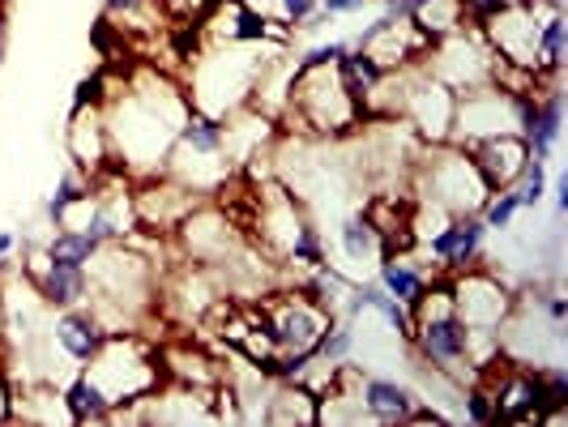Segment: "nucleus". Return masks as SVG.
<instances>
[{
    "instance_id": "58836bf2",
    "label": "nucleus",
    "mask_w": 568,
    "mask_h": 427,
    "mask_svg": "<svg viewBox=\"0 0 568 427\" xmlns=\"http://www.w3.org/2000/svg\"><path fill=\"white\" fill-rule=\"evenodd\" d=\"M13 248H18V235L13 231H0V265L13 256Z\"/></svg>"
},
{
    "instance_id": "f8f14e48",
    "label": "nucleus",
    "mask_w": 568,
    "mask_h": 427,
    "mask_svg": "<svg viewBox=\"0 0 568 427\" xmlns=\"http://www.w3.org/2000/svg\"><path fill=\"white\" fill-rule=\"evenodd\" d=\"M484 244H487V223L479 218V210L454 214L445 227L427 235V253H432V261H440L445 274L470 270V265L484 256Z\"/></svg>"
},
{
    "instance_id": "c756f323",
    "label": "nucleus",
    "mask_w": 568,
    "mask_h": 427,
    "mask_svg": "<svg viewBox=\"0 0 568 427\" xmlns=\"http://www.w3.org/2000/svg\"><path fill=\"white\" fill-rule=\"evenodd\" d=\"M286 261H291V265H304V270H316V265L325 261V240H321V231H316L313 218L300 214V223L291 231V244H286Z\"/></svg>"
},
{
    "instance_id": "79ce46f5",
    "label": "nucleus",
    "mask_w": 568,
    "mask_h": 427,
    "mask_svg": "<svg viewBox=\"0 0 568 427\" xmlns=\"http://www.w3.org/2000/svg\"><path fill=\"white\" fill-rule=\"evenodd\" d=\"M0 52H4V18H0Z\"/></svg>"
},
{
    "instance_id": "cd10ccee",
    "label": "nucleus",
    "mask_w": 568,
    "mask_h": 427,
    "mask_svg": "<svg viewBox=\"0 0 568 427\" xmlns=\"http://www.w3.org/2000/svg\"><path fill=\"white\" fill-rule=\"evenodd\" d=\"M43 248H48V256H52L57 265H82L85 270L103 244H99V240H90L82 227H69V223H64V227H57V235H52Z\"/></svg>"
},
{
    "instance_id": "6ab92c4d",
    "label": "nucleus",
    "mask_w": 568,
    "mask_h": 427,
    "mask_svg": "<svg viewBox=\"0 0 568 427\" xmlns=\"http://www.w3.org/2000/svg\"><path fill=\"white\" fill-rule=\"evenodd\" d=\"M355 394H359V406H364L368 424H381V427L406 424V415H410L415 401H419L406 385H398V380H389V376H364V372H359Z\"/></svg>"
},
{
    "instance_id": "2f4dec72",
    "label": "nucleus",
    "mask_w": 568,
    "mask_h": 427,
    "mask_svg": "<svg viewBox=\"0 0 568 427\" xmlns=\"http://www.w3.org/2000/svg\"><path fill=\"white\" fill-rule=\"evenodd\" d=\"M517 210H521V201L513 189H491L487 201L479 205V218L487 223V231H509L513 218H517Z\"/></svg>"
},
{
    "instance_id": "bb28decb",
    "label": "nucleus",
    "mask_w": 568,
    "mask_h": 427,
    "mask_svg": "<svg viewBox=\"0 0 568 427\" xmlns=\"http://www.w3.org/2000/svg\"><path fill=\"white\" fill-rule=\"evenodd\" d=\"M338 248L351 265H368L381 256V235L368 223V214H346L338 227Z\"/></svg>"
},
{
    "instance_id": "f257e3e1",
    "label": "nucleus",
    "mask_w": 568,
    "mask_h": 427,
    "mask_svg": "<svg viewBox=\"0 0 568 427\" xmlns=\"http://www.w3.org/2000/svg\"><path fill=\"white\" fill-rule=\"evenodd\" d=\"M193 112L189 94L168 78L145 73L115 94H103V124L112 142V167L124 175H163L175 138Z\"/></svg>"
},
{
    "instance_id": "473e14b6",
    "label": "nucleus",
    "mask_w": 568,
    "mask_h": 427,
    "mask_svg": "<svg viewBox=\"0 0 568 427\" xmlns=\"http://www.w3.org/2000/svg\"><path fill=\"white\" fill-rule=\"evenodd\" d=\"M513 193L521 201V210H526V205H530V210L542 205V197H547V163H542V159H526V167L517 175Z\"/></svg>"
},
{
    "instance_id": "ea45409f",
    "label": "nucleus",
    "mask_w": 568,
    "mask_h": 427,
    "mask_svg": "<svg viewBox=\"0 0 568 427\" xmlns=\"http://www.w3.org/2000/svg\"><path fill=\"white\" fill-rule=\"evenodd\" d=\"M9 406H13V401H9V394H4V385H0V419H9V415H4Z\"/></svg>"
},
{
    "instance_id": "72a5a7b5",
    "label": "nucleus",
    "mask_w": 568,
    "mask_h": 427,
    "mask_svg": "<svg viewBox=\"0 0 568 427\" xmlns=\"http://www.w3.org/2000/svg\"><path fill=\"white\" fill-rule=\"evenodd\" d=\"M466 419H470V424H479V427H491V424H496V406H491V389H487L484 380L466 389Z\"/></svg>"
},
{
    "instance_id": "9d476101",
    "label": "nucleus",
    "mask_w": 568,
    "mask_h": 427,
    "mask_svg": "<svg viewBox=\"0 0 568 427\" xmlns=\"http://www.w3.org/2000/svg\"><path fill=\"white\" fill-rule=\"evenodd\" d=\"M449 295H454V308H457V316L466 321L470 334H496V338H500V329L509 325L513 295L496 283L491 274H484V270L470 265V270L454 274Z\"/></svg>"
},
{
    "instance_id": "b1692460",
    "label": "nucleus",
    "mask_w": 568,
    "mask_h": 427,
    "mask_svg": "<svg viewBox=\"0 0 568 427\" xmlns=\"http://www.w3.org/2000/svg\"><path fill=\"white\" fill-rule=\"evenodd\" d=\"M334 69H338L342 85H346V94L355 99L359 112H368V99L376 94V85L385 82V73H389V69L372 57V52H364V48H351Z\"/></svg>"
},
{
    "instance_id": "6e6552de",
    "label": "nucleus",
    "mask_w": 568,
    "mask_h": 427,
    "mask_svg": "<svg viewBox=\"0 0 568 427\" xmlns=\"http://www.w3.org/2000/svg\"><path fill=\"white\" fill-rule=\"evenodd\" d=\"M491 64H496V57L487 48L484 30L475 27H462L445 39H436L419 57V69L432 73L440 85H449L454 94H466V90H479V85L491 82Z\"/></svg>"
},
{
    "instance_id": "4468645a",
    "label": "nucleus",
    "mask_w": 568,
    "mask_h": 427,
    "mask_svg": "<svg viewBox=\"0 0 568 427\" xmlns=\"http://www.w3.org/2000/svg\"><path fill=\"white\" fill-rule=\"evenodd\" d=\"M180 240H184V248L189 256L197 261V265H214V261H227L235 248H240V240H235V227H231L227 218L214 210V205H197L184 223H180Z\"/></svg>"
},
{
    "instance_id": "c9c22d12",
    "label": "nucleus",
    "mask_w": 568,
    "mask_h": 427,
    "mask_svg": "<svg viewBox=\"0 0 568 427\" xmlns=\"http://www.w3.org/2000/svg\"><path fill=\"white\" fill-rule=\"evenodd\" d=\"M539 304H542V313H547V321H551L556 329H560V325H565V321H568V299H565V295H560V291H551V295H542Z\"/></svg>"
},
{
    "instance_id": "4c0bfd02",
    "label": "nucleus",
    "mask_w": 568,
    "mask_h": 427,
    "mask_svg": "<svg viewBox=\"0 0 568 427\" xmlns=\"http://www.w3.org/2000/svg\"><path fill=\"white\" fill-rule=\"evenodd\" d=\"M556 214H560V218L568 214V175L556 180Z\"/></svg>"
},
{
    "instance_id": "0eeeda50",
    "label": "nucleus",
    "mask_w": 568,
    "mask_h": 427,
    "mask_svg": "<svg viewBox=\"0 0 568 427\" xmlns=\"http://www.w3.org/2000/svg\"><path fill=\"white\" fill-rule=\"evenodd\" d=\"M530 99L535 94H513V90H500L496 82L457 94L449 142L470 145V142H484V138H500V133H521V120H526Z\"/></svg>"
},
{
    "instance_id": "f3484780",
    "label": "nucleus",
    "mask_w": 568,
    "mask_h": 427,
    "mask_svg": "<svg viewBox=\"0 0 568 427\" xmlns=\"http://www.w3.org/2000/svg\"><path fill=\"white\" fill-rule=\"evenodd\" d=\"M560 129H565V94H560V85H547L542 94L530 99L526 120H521V138H526L530 159L551 163V154L560 145Z\"/></svg>"
},
{
    "instance_id": "423d86ee",
    "label": "nucleus",
    "mask_w": 568,
    "mask_h": 427,
    "mask_svg": "<svg viewBox=\"0 0 568 427\" xmlns=\"http://www.w3.org/2000/svg\"><path fill=\"white\" fill-rule=\"evenodd\" d=\"M415 189L419 201L445 210L449 218L454 214H470L487 201V189L479 167L470 163V154L454 142H432L424 150V159L415 163Z\"/></svg>"
},
{
    "instance_id": "f704fd0d",
    "label": "nucleus",
    "mask_w": 568,
    "mask_h": 427,
    "mask_svg": "<svg viewBox=\"0 0 568 427\" xmlns=\"http://www.w3.org/2000/svg\"><path fill=\"white\" fill-rule=\"evenodd\" d=\"M346 52H351V43H346V39H329V43H316V48H308V52L300 57V64H295V69H329V64H338Z\"/></svg>"
},
{
    "instance_id": "7c9ffc66",
    "label": "nucleus",
    "mask_w": 568,
    "mask_h": 427,
    "mask_svg": "<svg viewBox=\"0 0 568 427\" xmlns=\"http://www.w3.org/2000/svg\"><path fill=\"white\" fill-rule=\"evenodd\" d=\"M355 350V321H329L325 334L316 338V359L325 364H346Z\"/></svg>"
},
{
    "instance_id": "1a4fd4ad",
    "label": "nucleus",
    "mask_w": 568,
    "mask_h": 427,
    "mask_svg": "<svg viewBox=\"0 0 568 427\" xmlns=\"http://www.w3.org/2000/svg\"><path fill=\"white\" fill-rule=\"evenodd\" d=\"M244 316L256 334L274 342V350H313L316 355V338L334 321V308H321L316 299L300 291V295H278L261 308H248Z\"/></svg>"
},
{
    "instance_id": "4be33fe9",
    "label": "nucleus",
    "mask_w": 568,
    "mask_h": 427,
    "mask_svg": "<svg viewBox=\"0 0 568 427\" xmlns=\"http://www.w3.org/2000/svg\"><path fill=\"white\" fill-rule=\"evenodd\" d=\"M60 401H64V410H69V424H112V415H115V406L112 398L90 380V372H78L64 389H60Z\"/></svg>"
},
{
    "instance_id": "412c9836",
    "label": "nucleus",
    "mask_w": 568,
    "mask_h": 427,
    "mask_svg": "<svg viewBox=\"0 0 568 427\" xmlns=\"http://www.w3.org/2000/svg\"><path fill=\"white\" fill-rule=\"evenodd\" d=\"M376 283L385 286L402 308H415V304L424 299V291L432 278H427L424 270H419L406 253H381L376 256Z\"/></svg>"
},
{
    "instance_id": "39448f33",
    "label": "nucleus",
    "mask_w": 568,
    "mask_h": 427,
    "mask_svg": "<svg viewBox=\"0 0 568 427\" xmlns=\"http://www.w3.org/2000/svg\"><path fill=\"white\" fill-rule=\"evenodd\" d=\"M283 115L291 124H300V133H316V138L351 133L364 120L334 64L329 69H295Z\"/></svg>"
},
{
    "instance_id": "ddd939ff",
    "label": "nucleus",
    "mask_w": 568,
    "mask_h": 427,
    "mask_svg": "<svg viewBox=\"0 0 568 427\" xmlns=\"http://www.w3.org/2000/svg\"><path fill=\"white\" fill-rule=\"evenodd\" d=\"M69 159L90 180L112 167V142H108V124H103V103L73 108V115H69Z\"/></svg>"
},
{
    "instance_id": "20e7f679",
    "label": "nucleus",
    "mask_w": 568,
    "mask_h": 427,
    "mask_svg": "<svg viewBox=\"0 0 568 427\" xmlns=\"http://www.w3.org/2000/svg\"><path fill=\"white\" fill-rule=\"evenodd\" d=\"M410 316H415L410 346L419 350V359H424L427 368L445 372V376H457L462 368H475V359H470V329L457 316L449 283L432 278L424 299L410 308Z\"/></svg>"
},
{
    "instance_id": "393cba45",
    "label": "nucleus",
    "mask_w": 568,
    "mask_h": 427,
    "mask_svg": "<svg viewBox=\"0 0 568 427\" xmlns=\"http://www.w3.org/2000/svg\"><path fill=\"white\" fill-rule=\"evenodd\" d=\"M90 189H94V180L69 163V167L60 171V180H57V189H52V197H48V205H43L48 223H52V227H64L69 214L82 210L85 201H90Z\"/></svg>"
},
{
    "instance_id": "5701e85b",
    "label": "nucleus",
    "mask_w": 568,
    "mask_h": 427,
    "mask_svg": "<svg viewBox=\"0 0 568 427\" xmlns=\"http://www.w3.org/2000/svg\"><path fill=\"white\" fill-rule=\"evenodd\" d=\"M265 424L274 427H316V398L300 380H278L265 401Z\"/></svg>"
},
{
    "instance_id": "dca6fc26",
    "label": "nucleus",
    "mask_w": 568,
    "mask_h": 427,
    "mask_svg": "<svg viewBox=\"0 0 568 427\" xmlns=\"http://www.w3.org/2000/svg\"><path fill=\"white\" fill-rule=\"evenodd\" d=\"M487 389H491V406H496V424H542L539 372L509 368Z\"/></svg>"
},
{
    "instance_id": "e433bc0d",
    "label": "nucleus",
    "mask_w": 568,
    "mask_h": 427,
    "mask_svg": "<svg viewBox=\"0 0 568 427\" xmlns=\"http://www.w3.org/2000/svg\"><path fill=\"white\" fill-rule=\"evenodd\" d=\"M372 0H321V13L329 18H351V13H364Z\"/></svg>"
},
{
    "instance_id": "a19ab883",
    "label": "nucleus",
    "mask_w": 568,
    "mask_h": 427,
    "mask_svg": "<svg viewBox=\"0 0 568 427\" xmlns=\"http://www.w3.org/2000/svg\"><path fill=\"white\" fill-rule=\"evenodd\" d=\"M0 346H4V291H0Z\"/></svg>"
},
{
    "instance_id": "a211bd4d",
    "label": "nucleus",
    "mask_w": 568,
    "mask_h": 427,
    "mask_svg": "<svg viewBox=\"0 0 568 427\" xmlns=\"http://www.w3.org/2000/svg\"><path fill=\"white\" fill-rule=\"evenodd\" d=\"M52 342H57L60 350H64V359H73V364H90L94 359V350L103 346V338L112 334L108 325H103V316L94 313V308H60V316L52 321Z\"/></svg>"
},
{
    "instance_id": "9b49d317",
    "label": "nucleus",
    "mask_w": 568,
    "mask_h": 427,
    "mask_svg": "<svg viewBox=\"0 0 568 427\" xmlns=\"http://www.w3.org/2000/svg\"><path fill=\"white\" fill-rule=\"evenodd\" d=\"M201 197H205V193L180 184V180H171V175H145L142 184L133 189V218H138V231L171 235V231L197 210Z\"/></svg>"
},
{
    "instance_id": "aec40b11",
    "label": "nucleus",
    "mask_w": 568,
    "mask_h": 427,
    "mask_svg": "<svg viewBox=\"0 0 568 427\" xmlns=\"http://www.w3.org/2000/svg\"><path fill=\"white\" fill-rule=\"evenodd\" d=\"M34 286V295L48 304V308H78L90 299V274H85L82 265H57L52 256H48V265L30 278Z\"/></svg>"
},
{
    "instance_id": "a878e982",
    "label": "nucleus",
    "mask_w": 568,
    "mask_h": 427,
    "mask_svg": "<svg viewBox=\"0 0 568 427\" xmlns=\"http://www.w3.org/2000/svg\"><path fill=\"white\" fill-rule=\"evenodd\" d=\"M253 13H261L278 39L286 34H295V30H308V22L316 18V9H321V0H244Z\"/></svg>"
},
{
    "instance_id": "7ed1b4c3",
    "label": "nucleus",
    "mask_w": 568,
    "mask_h": 427,
    "mask_svg": "<svg viewBox=\"0 0 568 427\" xmlns=\"http://www.w3.org/2000/svg\"><path fill=\"white\" fill-rule=\"evenodd\" d=\"M90 372V380L112 398V406H129V401L145 398L163 385V359L150 350V342L142 334L129 329H112L103 346L94 350V359L82 364Z\"/></svg>"
},
{
    "instance_id": "f03ea898",
    "label": "nucleus",
    "mask_w": 568,
    "mask_h": 427,
    "mask_svg": "<svg viewBox=\"0 0 568 427\" xmlns=\"http://www.w3.org/2000/svg\"><path fill=\"white\" fill-rule=\"evenodd\" d=\"M256 52H261V43H210V52L197 60L193 82L184 90L193 112L227 120L231 112L248 108L261 64H265V60H256Z\"/></svg>"
},
{
    "instance_id": "c85d7f7f",
    "label": "nucleus",
    "mask_w": 568,
    "mask_h": 427,
    "mask_svg": "<svg viewBox=\"0 0 568 427\" xmlns=\"http://www.w3.org/2000/svg\"><path fill=\"white\" fill-rule=\"evenodd\" d=\"M103 18L115 22L112 30H150L154 22H163L168 13L159 9V0H103Z\"/></svg>"
},
{
    "instance_id": "2eb2a0df",
    "label": "nucleus",
    "mask_w": 568,
    "mask_h": 427,
    "mask_svg": "<svg viewBox=\"0 0 568 427\" xmlns=\"http://www.w3.org/2000/svg\"><path fill=\"white\" fill-rule=\"evenodd\" d=\"M470 154V163L479 167L487 189H513L517 175L526 167L530 150H526V138L521 133H500V138H484V142L462 145Z\"/></svg>"
}]
</instances>
